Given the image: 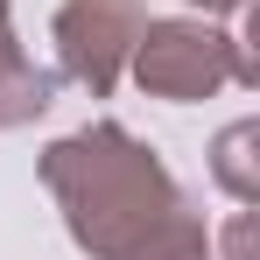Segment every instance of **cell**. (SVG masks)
<instances>
[{"instance_id":"cell-1","label":"cell","mask_w":260,"mask_h":260,"mask_svg":"<svg viewBox=\"0 0 260 260\" xmlns=\"http://www.w3.org/2000/svg\"><path fill=\"white\" fill-rule=\"evenodd\" d=\"M43 190L63 211L71 246L91 260H127L162 218L183 204L162 155L120 120H91L43 148Z\"/></svg>"},{"instance_id":"cell-2","label":"cell","mask_w":260,"mask_h":260,"mask_svg":"<svg viewBox=\"0 0 260 260\" xmlns=\"http://www.w3.org/2000/svg\"><path fill=\"white\" fill-rule=\"evenodd\" d=\"M127 71H134V85L148 91V99H169V106H197V99H211L218 85L260 91V56L253 49L232 43L211 21H183V14L141 28Z\"/></svg>"},{"instance_id":"cell-3","label":"cell","mask_w":260,"mask_h":260,"mask_svg":"<svg viewBox=\"0 0 260 260\" xmlns=\"http://www.w3.org/2000/svg\"><path fill=\"white\" fill-rule=\"evenodd\" d=\"M141 28H148V0H63L56 21H49L56 71L78 91H91V99H113Z\"/></svg>"},{"instance_id":"cell-4","label":"cell","mask_w":260,"mask_h":260,"mask_svg":"<svg viewBox=\"0 0 260 260\" xmlns=\"http://www.w3.org/2000/svg\"><path fill=\"white\" fill-rule=\"evenodd\" d=\"M211 183L232 204H260V120H232L211 141Z\"/></svg>"},{"instance_id":"cell-5","label":"cell","mask_w":260,"mask_h":260,"mask_svg":"<svg viewBox=\"0 0 260 260\" xmlns=\"http://www.w3.org/2000/svg\"><path fill=\"white\" fill-rule=\"evenodd\" d=\"M49 106H56V78L43 63H28V56L0 63V127H28V120H43Z\"/></svg>"},{"instance_id":"cell-6","label":"cell","mask_w":260,"mask_h":260,"mask_svg":"<svg viewBox=\"0 0 260 260\" xmlns=\"http://www.w3.org/2000/svg\"><path fill=\"white\" fill-rule=\"evenodd\" d=\"M127 260H211V232H204V218L190 211V204H176Z\"/></svg>"},{"instance_id":"cell-7","label":"cell","mask_w":260,"mask_h":260,"mask_svg":"<svg viewBox=\"0 0 260 260\" xmlns=\"http://www.w3.org/2000/svg\"><path fill=\"white\" fill-rule=\"evenodd\" d=\"M225 260H253V211H239L225 225Z\"/></svg>"},{"instance_id":"cell-8","label":"cell","mask_w":260,"mask_h":260,"mask_svg":"<svg viewBox=\"0 0 260 260\" xmlns=\"http://www.w3.org/2000/svg\"><path fill=\"white\" fill-rule=\"evenodd\" d=\"M21 43H14V14H7V0H0V63H14Z\"/></svg>"},{"instance_id":"cell-9","label":"cell","mask_w":260,"mask_h":260,"mask_svg":"<svg viewBox=\"0 0 260 260\" xmlns=\"http://www.w3.org/2000/svg\"><path fill=\"white\" fill-rule=\"evenodd\" d=\"M190 7H204V14H239L246 0H190Z\"/></svg>"}]
</instances>
